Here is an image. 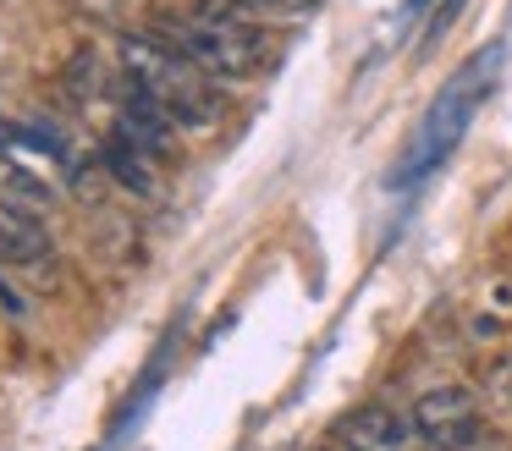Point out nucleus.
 <instances>
[{"instance_id": "nucleus-1", "label": "nucleus", "mask_w": 512, "mask_h": 451, "mask_svg": "<svg viewBox=\"0 0 512 451\" xmlns=\"http://www.w3.org/2000/svg\"><path fill=\"white\" fill-rule=\"evenodd\" d=\"M501 61H507V44H485V50H474L452 77H446L441 94L430 99V110H424L419 127H413L408 149H402L397 171H391V187H419L424 176H435L452 160V149L468 138V121L485 110L490 88H496Z\"/></svg>"}, {"instance_id": "nucleus-2", "label": "nucleus", "mask_w": 512, "mask_h": 451, "mask_svg": "<svg viewBox=\"0 0 512 451\" xmlns=\"http://www.w3.org/2000/svg\"><path fill=\"white\" fill-rule=\"evenodd\" d=\"M155 33L177 44L193 66H204L215 83H248V77H259L270 66V39L259 28V17H248L237 6H221V0L160 11Z\"/></svg>"}, {"instance_id": "nucleus-3", "label": "nucleus", "mask_w": 512, "mask_h": 451, "mask_svg": "<svg viewBox=\"0 0 512 451\" xmlns=\"http://www.w3.org/2000/svg\"><path fill=\"white\" fill-rule=\"evenodd\" d=\"M122 72L138 94H149L177 127H210L221 116V83L204 66H193L171 39L149 33H127L122 39Z\"/></svg>"}, {"instance_id": "nucleus-4", "label": "nucleus", "mask_w": 512, "mask_h": 451, "mask_svg": "<svg viewBox=\"0 0 512 451\" xmlns=\"http://www.w3.org/2000/svg\"><path fill=\"white\" fill-rule=\"evenodd\" d=\"M413 429H419V440L435 451H485L490 446L485 413H479V402L463 385H430V391L413 402Z\"/></svg>"}, {"instance_id": "nucleus-5", "label": "nucleus", "mask_w": 512, "mask_h": 451, "mask_svg": "<svg viewBox=\"0 0 512 451\" xmlns=\"http://www.w3.org/2000/svg\"><path fill=\"white\" fill-rule=\"evenodd\" d=\"M419 429H413V413H391V407H358L353 418L336 424V446L342 451H413Z\"/></svg>"}, {"instance_id": "nucleus-6", "label": "nucleus", "mask_w": 512, "mask_h": 451, "mask_svg": "<svg viewBox=\"0 0 512 451\" xmlns=\"http://www.w3.org/2000/svg\"><path fill=\"white\" fill-rule=\"evenodd\" d=\"M116 132H122L127 143H138L144 154H166V143H171V132H177V121H171L149 94H138V88L127 83V99H122V116H116Z\"/></svg>"}, {"instance_id": "nucleus-7", "label": "nucleus", "mask_w": 512, "mask_h": 451, "mask_svg": "<svg viewBox=\"0 0 512 451\" xmlns=\"http://www.w3.org/2000/svg\"><path fill=\"white\" fill-rule=\"evenodd\" d=\"M221 6H237V11H248V17H303V11H314L320 0H221Z\"/></svg>"}, {"instance_id": "nucleus-8", "label": "nucleus", "mask_w": 512, "mask_h": 451, "mask_svg": "<svg viewBox=\"0 0 512 451\" xmlns=\"http://www.w3.org/2000/svg\"><path fill=\"white\" fill-rule=\"evenodd\" d=\"M6 264H17V253H12V237L0 231V270H6Z\"/></svg>"}, {"instance_id": "nucleus-9", "label": "nucleus", "mask_w": 512, "mask_h": 451, "mask_svg": "<svg viewBox=\"0 0 512 451\" xmlns=\"http://www.w3.org/2000/svg\"><path fill=\"white\" fill-rule=\"evenodd\" d=\"M6 138H12V121L0 116V149H6Z\"/></svg>"}]
</instances>
